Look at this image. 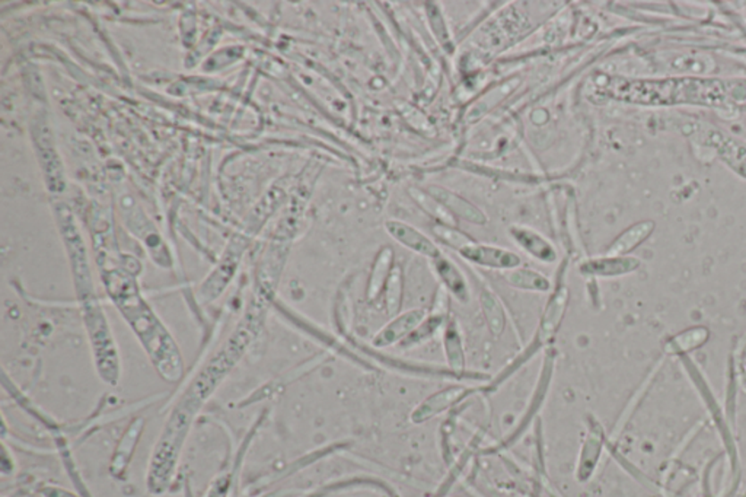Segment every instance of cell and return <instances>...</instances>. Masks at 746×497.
Here are the masks:
<instances>
[{
	"label": "cell",
	"mask_w": 746,
	"mask_h": 497,
	"mask_svg": "<svg viewBox=\"0 0 746 497\" xmlns=\"http://www.w3.org/2000/svg\"><path fill=\"white\" fill-rule=\"evenodd\" d=\"M505 279L510 286L526 291V292H549L551 289V281L549 277L532 269H516L507 270L505 272Z\"/></svg>",
	"instance_id": "e0dca14e"
},
{
	"label": "cell",
	"mask_w": 746,
	"mask_h": 497,
	"mask_svg": "<svg viewBox=\"0 0 746 497\" xmlns=\"http://www.w3.org/2000/svg\"><path fill=\"white\" fill-rule=\"evenodd\" d=\"M554 371H556V351L549 350L547 351L541 369H540V374H538L537 383H535V387H533L530 403L526 406L525 411H524L521 420L517 422L514 432L500 445L502 448H506L507 445H514L517 439H521L526 430L530 429L533 420L538 417L540 411H541V407L544 406L545 400L549 397V388H551V383H553Z\"/></svg>",
	"instance_id": "277c9868"
},
{
	"label": "cell",
	"mask_w": 746,
	"mask_h": 497,
	"mask_svg": "<svg viewBox=\"0 0 746 497\" xmlns=\"http://www.w3.org/2000/svg\"><path fill=\"white\" fill-rule=\"evenodd\" d=\"M482 307L484 316H486L487 324H489L490 332L493 333V336H502L506 327L505 309L502 304L499 302L498 298L493 293H482Z\"/></svg>",
	"instance_id": "d6986e66"
},
{
	"label": "cell",
	"mask_w": 746,
	"mask_h": 497,
	"mask_svg": "<svg viewBox=\"0 0 746 497\" xmlns=\"http://www.w3.org/2000/svg\"><path fill=\"white\" fill-rule=\"evenodd\" d=\"M604 448V434L597 423H591V430L582 445L579 464H577L576 477L579 482H588L597 470L600 454Z\"/></svg>",
	"instance_id": "30bf717a"
},
{
	"label": "cell",
	"mask_w": 746,
	"mask_h": 497,
	"mask_svg": "<svg viewBox=\"0 0 746 497\" xmlns=\"http://www.w3.org/2000/svg\"><path fill=\"white\" fill-rule=\"evenodd\" d=\"M510 235L516 244L535 260L545 265H551L557 260L556 247L537 231L525 226H514L510 229Z\"/></svg>",
	"instance_id": "9c48e42d"
},
{
	"label": "cell",
	"mask_w": 746,
	"mask_h": 497,
	"mask_svg": "<svg viewBox=\"0 0 746 497\" xmlns=\"http://www.w3.org/2000/svg\"><path fill=\"white\" fill-rule=\"evenodd\" d=\"M108 291L149 355L159 375L175 383L184 375V362L174 339L138 295L135 282L119 270L105 273Z\"/></svg>",
	"instance_id": "6da1fadb"
},
{
	"label": "cell",
	"mask_w": 746,
	"mask_h": 497,
	"mask_svg": "<svg viewBox=\"0 0 746 497\" xmlns=\"http://www.w3.org/2000/svg\"><path fill=\"white\" fill-rule=\"evenodd\" d=\"M459 256L464 260L470 261L473 265H480L484 269L503 270V272L521 267L522 263L521 257L510 249L498 247V245L478 244L475 241L461 249Z\"/></svg>",
	"instance_id": "8992f818"
},
{
	"label": "cell",
	"mask_w": 746,
	"mask_h": 497,
	"mask_svg": "<svg viewBox=\"0 0 746 497\" xmlns=\"http://www.w3.org/2000/svg\"><path fill=\"white\" fill-rule=\"evenodd\" d=\"M432 265H433L434 273L438 274L439 281L442 283L443 288L447 289L448 293L455 296L459 302H468V299H470L468 282H466L464 273L458 269V265L452 263L443 254L432 260Z\"/></svg>",
	"instance_id": "8fae6325"
},
{
	"label": "cell",
	"mask_w": 746,
	"mask_h": 497,
	"mask_svg": "<svg viewBox=\"0 0 746 497\" xmlns=\"http://www.w3.org/2000/svg\"><path fill=\"white\" fill-rule=\"evenodd\" d=\"M143 420L133 422L126 434L122 436L119 445L115 448L114 455L111 459L110 473L114 478H122L126 476L127 468L130 466L131 458L135 455L136 446L138 439L142 436Z\"/></svg>",
	"instance_id": "4fadbf2b"
},
{
	"label": "cell",
	"mask_w": 746,
	"mask_h": 497,
	"mask_svg": "<svg viewBox=\"0 0 746 497\" xmlns=\"http://www.w3.org/2000/svg\"><path fill=\"white\" fill-rule=\"evenodd\" d=\"M383 292H385V307H387L388 314L398 316L404 292L403 270L399 265H394Z\"/></svg>",
	"instance_id": "ffe728a7"
},
{
	"label": "cell",
	"mask_w": 746,
	"mask_h": 497,
	"mask_svg": "<svg viewBox=\"0 0 746 497\" xmlns=\"http://www.w3.org/2000/svg\"><path fill=\"white\" fill-rule=\"evenodd\" d=\"M231 484H232V477L230 474H221L210 484L209 492H207L205 497H228L230 496Z\"/></svg>",
	"instance_id": "d4e9b609"
},
{
	"label": "cell",
	"mask_w": 746,
	"mask_h": 497,
	"mask_svg": "<svg viewBox=\"0 0 746 497\" xmlns=\"http://www.w3.org/2000/svg\"><path fill=\"white\" fill-rule=\"evenodd\" d=\"M432 231H433L434 237L438 238L439 241L448 245L450 248L457 249L458 253L461 249L465 248V247H468V245L474 242L473 238L468 237L466 233L461 232L459 229H457L452 225L436 223V225H433V228H432Z\"/></svg>",
	"instance_id": "7402d4cb"
},
{
	"label": "cell",
	"mask_w": 746,
	"mask_h": 497,
	"mask_svg": "<svg viewBox=\"0 0 746 497\" xmlns=\"http://www.w3.org/2000/svg\"><path fill=\"white\" fill-rule=\"evenodd\" d=\"M449 320V312L438 311V309H431L427 314L426 318L415 327V332L411 333L407 339L404 340L403 343H399V348L410 349L415 346H420L424 341L433 339L438 334L439 330H442L447 325Z\"/></svg>",
	"instance_id": "2e32d148"
},
{
	"label": "cell",
	"mask_w": 746,
	"mask_h": 497,
	"mask_svg": "<svg viewBox=\"0 0 746 497\" xmlns=\"http://www.w3.org/2000/svg\"><path fill=\"white\" fill-rule=\"evenodd\" d=\"M648 237V228L646 225H637L634 228L628 229L627 232L623 233L608 249V256L618 257L621 254H625L630 249L634 248L637 244L643 241L644 238Z\"/></svg>",
	"instance_id": "603a6c76"
},
{
	"label": "cell",
	"mask_w": 746,
	"mask_h": 497,
	"mask_svg": "<svg viewBox=\"0 0 746 497\" xmlns=\"http://www.w3.org/2000/svg\"><path fill=\"white\" fill-rule=\"evenodd\" d=\"M567 302H569L567 288L557 289L547 302V307L542 312L541 321H540V325H538L532 341L509 363L510 371L517 372V369L525 366L526 363L530 362L533 356L544 348L545 344H549L556 337L561 321H563V316H565L566 309H567Z\"/></svg>",
	"instance_id": "3957f363"
},
{
	"label": "cell",
	"mask_w": 746,
	"mask_h": 497,
	"mask_svg": "<svg viewBox=\"0 0 746 497\" xmlns=\"http://www.w3.org/2000/svg\"><path fill=\"white\" fill-rule=\"evenodd\" d=\"M443 351L447 366L450 371L465 374L466 356L464 348V339L459 330L458 323L455 318L448 320L447 325L443 328Z\"/></svg>",
	"instance_id": "5bb4252c"
},
{
	"label": "cell",
	"mask_w": 746,
	"mask_h": 497,
	"mask_svg": "<svg viewBox=\"0 0 746 497\" xmlns=\"http://www.w3.org/2000/svg\"><path fill=\"white\" fill-rule=\"evenodd\" d=\"M614 97L632 103H700L708 105H725L727 89L719 80H621L612 82Z\"/></svg>",
	"instance_id": "7a4b0ae2"
},
{
	"label": "cell",
	"mask_w": 746,
	"mask_h": 497,
	"mask_svg": "<svg viewBox=\"0 0 746 497\" xmlns=\"http://www.w3.org/2000/svg\"><path fill=\"white\" fill-rule=\"evenodd\" d=\"M427 16H429V24H431L436 40L448 53L452 52L454 43H452L449 31H448L447 22L443 20L442 13H440L436 4H427Z\"/></svg>",
	"instance_id": "cb8c5ba5"
},
{
	"label": "cell",
	"mask_w": 746,
	"mask_h": 497,
	"mask_svg": "<svg viewBox=\"0 0 746 497\" xmlns=\"http://www.w3.org/2000/svg\"><path fill=\"white\" fill-rule=\"evenodd\" d=\"M410 194L411 198H415V202L419 203L420 207H422L424 212H427V214L431 215V216L439 219V223L455 226L454 217L450 215L449 210H448L442 203L438 202L433 196H431L429 193H424V191H422V190L419 189H411Z\"/></svg>",
	"instance_id": "44dd1931"
},
{
	"label": "cell",
	"mask_w": 746,
	"mask_h": 497,
	"mask_svg": "<svg viewBox=\"0 0 746 497\" xmlns=\"http://www.w3.org/2000/svg\"><path fill=\"white\" fill-rule=\"evenodd\" d=\"M385 229L395 241L411 249L413 253L426 257L429 260H434L442 256L438 245L434 244L431 238L426 237L424 233L420 232L419 229L408 225L406 222L388 221L385 223Z\"/></svg>",
	"instance_id": "ba28073f"
},
{
	"label": "cell",
	"mask_w": 746,
	"mask_h": 497,
	"mask_svg": "<svg viewBox=\"0 0 746 497\" xmlns=\"http://www.w3.org/2000/svg\"><path fill=\"white\" fill-rule=\"evenodd\" d=\"M427 193L433 196L438 202L442 203L449 212L462 217L464 221L471 222V223H475V225H484V223H487L486 215L482 214L477 206L468 202L466 198H461V196L454 193V191L443 189V187L433 186L429 189Z\"/></svg>",
	"instance_id": "7c38bea8"
},
{
	"label": "cell",
	"mask_w": 746,
	"mask_h": 497,
	"mask_svg": "<svg viewBox=\"0 0 746 497\" xmlns=\"http://www.w3.org/2000/svg\"><path fill=\"white\" fill-rule=\"evenodd\" d=\"M394 269V251L390 247H383L376 254L375 261L372 265L371 276L367 281L366 296L369 302H375L387 286L388 279Z\"/></svg>",
	"instance_id": "9a60e30c"
},
{
	"label": "cell",
	"mask_w": 746,
	"mask_h": 497,
	"mask_svg": "<svg viewBox=\"0 0 746 497\" xmlns=\"http://www.w3.org/2000/svg\"><path fill=\"white\" fill-rule=\"evenodd\" d=\"M634 261L632 258H621V257L607 256L604 258L584 261L581 265L582 273L592 274V276H618L623 273L634 269Z\"/></svg>",
	"instance_id": "ac0fdd59"
},
{
	"label": "cell",
	"mask_w": 746,
	"mask_h": 497,
	"mask_svg": "<svg viewBox=\"0 0 746 497\" xmlns=\"http://www.w3.org/2000/svg\"><path fill=\"white\" fill-rule=\"evenodd\" d=\"M424 309L415 308L395 316L387 325H383L380 332L372 339V346L376 350L391 348L395 344L403 343L404 340L415 332V327L426 318Z\"/></svg>",
	"instance_id": "52a82bcc"
},
{
	"label": "cell",
	"mask_w": 746,
	"mask_h": 497,
	"mask_svg": "<svg viewBox=\"0 0 746 497\" xmlns=\"http://www.w3.org/2000/svg\"><path fill=\"white\" fill-rule=\"evenodd\" d=\"M44 497H78L71 493L68 490L62 489V487H54V485H47L43 489Z\"/></svg>",
	"instance_id": "484cf974"
},
{
	"label": "cell",
	"mask_w": 746,
	"mask_h": 497,
	"mask_svg": "<svg viewBox=\"0 0 746 497\" xmlns=\"http://www.w3.org/2000/svg\"><path fill=\"white\" fill-rule=\"evenodd\" d=\"M477 391L475 388L464 387V385H452V387L433 392L415 407L410 416L411 422L415 425L429 422L432 418L438 417L445 411L458 406L464 400L470 399L471 395H474Z\"/></svg>",
	"instance_id": "5b68a950"
}]
</instances>
